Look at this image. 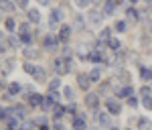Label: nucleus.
Instances as JSON below:
<instances>
[{
	"label": "nucleus",
	"instance_id": "13d9d810",
	"mask_svg": "<svg viewBox=\"0 0 152 130\" xmlns=\"http://www.w3.org/2000/svg\"><path fill=\"white\" fill-rule=\"evenodd\" d=\"M91 2H99V0H91Z\"/></svg>",
	"mask_w": 152,
	"mask_h": 130
},
{
	"label": "nucleus",
	"instance_id": "9d476101",
	"mask_svg": "<svg viewBox=\"0 0 152 130\" xmlns=\"http://www.w3.org/2000/svg\"><path fill=\"white\" fill-rule=\"evenodd\" d=\"M77 85H79L81 90H85V92H87V90H89V85H91L89 75H87V73H79V75H77Z\"/></svg>",
	"mask_w": 152,
	"mask_h": 130
},
{
	"label": "nucleus",
	"instance_id": "e433bc0d",
	"mask_svg": "<svg viewBox=\"0 0 152 130\" xmlns=\"http://www.w3.org/2000/svg\"><path fill=\"white\" fill-rule=\"evenodd\" d=\"M6 29H8V31H14V26H16V23H14V18H6Z\"/></svg>",
	"mask_w": 152,
	"mask_h": 130
},
{
	"label": "nucleus",
	"instance_id": "f8f14e48",
	"mask_svg": "<svg viewBox=\"0 0 152 130\" xmlns=\"http://www.w3.org/2000/svg\"><path fill=\"white\" fill-rule=\"evenodd\" d=\"M73 130H85V116L83 114L73 116Z\"/></svg>",
	"mask_w": 152,
	"mask_h": 130
},
{
	"label": "nucleus",
	"instance_id": "423d86ee",
	"mask_svg": "<svg viewBox=\"0 0 152 130\" xmlns=\"http://www.w3.org/2000/svg\"><path fill=\"white\" fill-rule=\"evenodd\" d=\"M87 21L94 24V26H97V24H102V21H104V12H99V10H89L87 12Z\"/></svg>",
	"mask_w": 152,
	"mask_h": 130
},
{
	"label": "nucleus",
	"instance_id": "a211bd4d",
	"mask_svg": "<svg viewBox=\"0 0 152 130\" xmlns=\"http://www.w3.org/2000/svg\"><path fill=\"white\" fill-rule=\"evenodd\" d=\"M138 130H152V122L148 118H138Z\"/></svg>",
	"mask_w": 152,
	"mask_h": 130
},
{
	"label": "nucleus",
	"instance_id": "f3484780",
	"mask_svg": "<svg viewBox=\"0 0 152 130\" xmlns=\"http://www.w3.org/2000/svg\"><path fill=\"white\" fill-rule=\"evenodd\" d=\"M87 75H89L91 83H99V79H102V69H99V67H94V69L89 71Z\"/></svg>",
	"mask_w": 152,
	"mask_h": 130
},
{
	"label": "nucleus",
	"instance_id": "9b49d317",
	"mask_svg": "<svg viewBox=\"0 0 152 130\" xmlns=\"http://www.w3.org/2000/svg\"><path fill=\"white\" fill-rule=\"evenodd\" d=\"M57 37H45V41H43V47L47 49V51H57Z\"/></svg>",
	"mask_w": 152,
	"mask_h": 130
},
{
	"label": "nucleus",
	"instance_id": "473e14b6",
	"mask_svg": "<svg viewBox=\"0 0 152 130\" xmlns=\"http://www.w3.org/2000/svg\"><path fill=\"white\" fill-rule=\"evenodd\" d=\"M110 90H112V85H110V82H104L102 85H99V92H102V94H107Z\"/></svg>",
	"mask_w": 152,
	"mask_h": 130
},
{
	"label": "nucleus",
	"instance_id": "20e7f679",
	"mask_svg": "<svg viewBox=\"0 0 152 130\" xmlns=\"http://www.w3.org/2000/svg\"><path fill=\"white\" fill-rule=\"evenodd\" d=\"M105 108H107V112L110 114H122V104L118 102V100H114V98H107L105 100Z\"/></svg>",
	"mask_w": 152,
	"mask_h": 130
},
{
	"label": "nucleus",
	"instance_id": "864d4df0",
	"mask_svg": "<svg viewBox=\"0 0 152 130\" xmlns=\"http://www.w3.org/2000/svg\"><path fill=\"white\" fill-rule=\"evenodd\" d=\"M107 130H120V128H114V126H110V128H107Z\"/></svg>",
	"mask_w": 152,
	"mask_h": 130
},
{
	"label": "nucleus",
	"instance_id": "6e6d98bb",
	"mask_svg": "<svg viewBox=\"0 0 152 130\" xmlns=\"http://www.w3.org/2000/svg\"><path fill=\"white\" fill-rule=\"evenodd\" d=\"M120 2H122V0H116V4H120Z\"/></svg>",
	"mask_w": 152,
	"mask_h": 130
},
{
	"label": "nucleus",
	"instance_id": "b1692460",
	"mask_svg": "<svg viewBox=\"0 0 152 130\" xmlns=\"http://www.w3.org/2000/svg\"><path fill=\"white\" fill-rule=\"evenodd\" d=\"M107 45H110V49H112L114 53H118V51L122 49V43H120L118 39H110V41H107Z\"/></svg>",
	"mask_w": 152,
	"mask_h": 130
},
{
	"label": "nucleus",
	"instance_id": "de8ad7c7",
	"mask_svg": "<svg viewBox=\"0 0 152 130\" xmlns=\"http://www.w3.org/2000/svg\"><path fill=\"white\" fill-rule=\"evenodd\" d=\"M55 130H65V128H63V124H61L59 120H57V122H55Z\"/></svg>",
	"mask_w": 152,
	"mask_h": 130
},
{
	"label": "nucleus",
	"instance_id": "6e6552de",
	"mask_svg": "<svg viewBox=\"0 0 152 130\" xmlns=\"http://www.w3.org/2000/svg\"><path fill=\"white\" fill-rule=\"evenodd\" d=\"M57 92H49V95L45 98V102H43V110H51V108L57 106Z\"/></svg>",
	"mask_w": 152,
	"mask_h": 130
},
{
	"label": "nucleus",
	"instance_id": "5fc2aeb1",
	"mask_svg": "<svg viewBox=\"0 0 152 130\" xmlns=\"http://www.w3.org/2000/svg\"><path fill=\"white\" fill-rule=\"evenodd\" d=\"M130 2H132V4H136V2H138V0H130Z\"/></svg>",
	"mask_w": 152,
	"mask_h": 130
},
{
	"label": "nucleus",
	"instance_id": "c85d7f7f",
	"mask_svg": "<svg viewBox=\"0 0 152 130\" xmlns=\"http://www.w3.org/2000/svg\"><path fill=\"white\" fill-rule=\"evenodd\" d=\"M59 85H61V82H59V77H53L51 82H49V92H55Z\"/></svg>",
	"mask_w": 152,
	"mask_h": 130
},
{
	"label": "nucleus",
	"instance_id": "dca6fc26",
	"mask_svg": "<svg viewBox=\"0 0 152 130\" xmlns=\"http://www.w3.org/2000/svg\"><path fill=\"white\" fill-rule=\"evenodd\" d=\"M132 94H134V90H132L130 85H124V87H118V90H116L118 98H130Z\"/></svg>",
	"mask_w": 152,
	"mask_h": 130
},
{
	"label": "nucleus",
	"instance_id": "412c9836",
	"mask_svg": "<svg viewBox=\"0 0 152 130\" xmlns=\"http://www.w3.org/2000/svg\"><path fill=\"white\" fill-rule=\"evenodd\" d=\"M2 65H4V67H2V73H4V75H8V73H12V71H14V59L4 61Z\"/></svg>",
	"mask_w": 152,
	"mask_h": 130
},
{
	"label": "nucleus",
	"instance_id": "5701e85b",
	"mask_svg": "<svg viewBox=\"0 0 152 130\" xmlns=\"http://www.w3.org/2000/svg\"><path fill=\"white\" fill-rule=\"evenodd\" d=\"M69 37H71V26H61L59 41H69Z\"/></svg>",
	"mask_w": 152,
	"mask_h": 130
},
{
	"label": "nucleus",
	"instance_id": "bb28decb",
	"mask_svg": "<svg viewBox=\"0 0 152 130\" xmlns=\"http://www.w3.org/2000/svg\"><path fill=\"white\" fill-rule=\"evenodd\" d=\"M0 10H14V4L8 0H0Z\"/></svg>",
	"mask_w": 152,
	"mask_h": 130
},
{
	"label": "nucleus",
	"instance_id": "2f4dec72",
	"mask_svg": "<svg viewBox=\"0 0 152 130\" xmlns=\"http://www.w3.org/2000/svg\"><path fill=\"white\" fill-rule=\"evenodd\" d=\"M112 31H110V29H102V33H99V37H102V39H104V41H110V39H112Z\"/></svg>",
	"mask_w": 152,
	"mask_h": 130
},
{
	"label": "nucleus",
	"instance_id": "2eb2a0df",
	"mask_svg": "<svg viewBox=\"0 0 152 130\" xmlns=\"http://www.w3.org/2000/svg\"><path fill=\"white\" fill-rule=\"evenodd\" d=\"M116 0H105V4H104V16H112L114 14V10H116Z\"/></svg>",
	"mask_w": 152,
	"mask_h": 130
},
{
	"label": "nucleus",
	"instance_id": "4be33fe9",
	"mask_svg": "<svg viewBox=\"0 0 152 130\" xmlns=\"http://www.w3.org/2000/svg\"><path fill=\"white\" fill-rule=\"evenodd\" d=\"M140 75H142V79H144V82H152V67L148 69V67H144V65H142V67H140Z\"/></svg>",
	"mask_w": 152,
	"mask_h": 130
},
{
	"label": "nucleus",
	"instance_id": "a19ab883",
	"mask_svg": "<svg viewBox=\"0 0 152 130\" xmlns=\"http://www.w3.org/2000/svg\"><path fill=\"white\" fill-rule=\"evenodd\" d=\"M18 35H28V24H20L18 26Z\"/></svg>",
	"mask_w": 152,
	"mask_h": 130
},
{
	"label": "nucleus",
	"instance_id": "a18cd8bd",
	"mask_svg": "<svg viewBox=\"0 0 152 130\" xmlns=\"http://www.w3.org/2000/svg\"><path fill=\"white\" fill-rule=\"evenodd\" d=\"M67 112H69L71 116H75V106H73V104H69V106H67Z\"/></svg>",
	"mask_w": 152,
	"mask_h": 130
},
{
	"label": "nucleus",
	"instance_id": "58836bf2",
	"mask_svg": "<svg viewBox=\"0 0 152 130\" xmlns=\"http://www.w3.org/2000/svg\"><path fill=\"white\" fill-rule=\"evenodd\" d=\"M128 106L130 108H138V100H136L134 95H130V98H128Z\"/></svg>",
	"mask_w": 152,
	"mask_h": 130
},
{
	"label": "nucleus",
	"instance_id": "f257e3e1",
	"mask_svg": "<svg viewBox=\"0 0 152 130\" xmlns=\"http://www.w3.org/2000/svg\"><path fill=\"white\" fill-rule=\"evenodd\" d=\"M24 71L28 73V75H33V79L39 83L47 82V73H45V69L43 67H39V65H35V63H31V61H26L24 63Z\"/></svg>",
	"mask_w": 152,
	"mask_h": 130
},
{
	"label": "nucleus",
	"instance_id": "aec40b11",
	"mask_svg": "<svg viewBox=\"0 0 152 130\" xmlns=\"http://www.w3.org/2000/svg\"><path fill=\"white\" fill-rule=\"evenodd\" d=\"M65 112H67V108H63V106H55V108H53V118H55V120H61L63 116H65Z\"/></svg>",
	"mask_w": 152,
	"mask_h": 130
},
{
	"label": "nucleus",
	"instance_id": "09e8293b",
	"mask_svg": "<svg viewBox=\"0 0 152 130\" xmlns=\"http://www.w3.org/2000/svg\"><path fill=\"white\" fill-rule=\"evenodd\" d=\"M144 2H146V6H148V8H152V0H144Z\"/></svg>",
	"mask_w": 152,
	"mask_h": 130
},
{
	"label": "nucleus",
	"instance_id": "c9c22d12",
	"mask_svg": "<svg viewBox=\"0 0 152 130\" xmlns=\"http://www.w3.org/2000/svg\"><path fill=\"white\" fill-rule=\"evenodd\" d=\"M89 2H91V0H75V4H77L79 8H87V6H89Z\"/></svg>",
	"mask_w": 152,
	"mask_h": 130
},
{
	"label": "nucleus",
	"instance_id": "f704fd0d",
	"mask_svg": "<svg viewBox=\"0 0 152 130\" xmlns=\"http://www.w3.org/2000/svg\"><path fill=\"white\" fill-rule=\"evenodd\" d=\"M116 31L118 33H124V31H126V23H124V21H118L116 23Z\"/></svg>",
	"mask_w": 152,
	"mask_h": 130
},
{
	"label": "nucleus",
	"instance_id": "39448f33",
	"mask_svg": "<svg viewBox=\"0 0 152 130\" xmlns=\"http://www.w3.org/2000/svg\"><path fill=\"white\" fill-rule=\"evenodd\" d=\"M85 106L89 110H99V94H87L85 95Z\"/></svg>",
	"mask_w": 152,
	"mask_h": 130
},
{
	"label": "nucleus",
	"instance_id": "8fccbe9b",
	"mask_svg": "<svg viewBox=\"0 0 152 130\" xmlns=\"http://www.w3.org/2000/svg\"><path fill=\"white\" fill-rule=\"evenodd\" d=\"M39 4H43V6H45V4H49V0H39Z\"/></svg>",
	"mask_w": 152,
	"mask_h": 130
},
{
	"label": "nucleus",
	"instance_id": "393cba45",
	"mask_svg": "<svg viewBox=\"0 0 152 130\" xmlns=\"http://www.w3.org/2000/svg\"><path fill=\"white\" fill-rule=\"evenodd\" d=\"M20 83H8V94L10 95H16V94H20Z\"/></svg>",
	"mask_w": 152,
	"mask_h": 130
},
{
	"label": "nucleus",
	"instance_id": "6ab92c4d",
	"mask_svg": "<svg viewBox=\"0 0 152 130\" xmlns=\"http://www.w3.org/2000/svg\"><path fill=\"white\" fill-rule=\"evenodd\" d=\"M26 16H28L31 23H39V21H41V12L37 10V8H31V10L26 12Z\"/></svg>",
	"mask_w": 152,
	"mask_h": 130
},
{
	"label": "nucleus",
	"instance_id": "7ed1b4c3",
	"mask_svg": "<svg viewBox=\"0 0 152 130\" xmlns=\"http://www.w3.org/2000/svg\"><path fill=\"white\" fill-rule=\"evenodd\" d=\"M94 120H95V124L110 128V114H105V112H99V110H94Z\"/></svg>",
	"mask_w": 152,
	"mask_h": 130
},
{
	"label": "nucleus",
	"instance_id": "7c9ffc66",
	"mask_svg": "<svg viewBox=\"0 0 152 130\" xmlns=\"http://www.w3.org/2000/svg\"><path fill=\"white\" fill-rule=\"evenodd\" d=\"M75 29H79V31H83V26H85V21H83L81 16H75Z\"/></svg>",
	"mask_w": 152,
	"mask_h": 130
},
{
	"label": "nucleus",
	"instance_id": "cd10ccee",
	"mask_svg": "<svg viewBox=\"0 0 152 130\" xmlns=\"http://www.w3.org/2000/svg\"><path fill=\"white\" fill-rule=\"evenodd\" d=\"M126 16H128L130 21H134V23H136L140 14H138V10H134V8H128V12H126Z\"/></svg>",
	"mask_w": 152,
	"mask_h": 130
},
{
	"label": "nucleus",
	"instance_id": "49530a36",
	"mask_svg": "<svg viewBox=\"0 0 152 130\" xmlns=\"http://www.w3.org/2000/svg\"><path fill=\"white\" fill-rule=\"evenodd\" d=\"M35 122H37V124H45V122H47V118H45V116H41V118H37Z\"/></svg>",
	"mask_w": 152,
	"mask_h": 130
},
{
	"label": "nucleus",
	"instance_id": "4d7b16f0",
	"mask_svg": "<svg viewBox=\"0 0 152 130\" xmlns=\"http://www.w3.org/2000/svg\"><path fill=\"white\" fill-rule=\"evenodd\" d=\"M0 21H2V12H0Z\"/></svg>",
	"mask_w": 152,
	"mask_h": 130
},
{
	"label": "nucleus",
	"instance_id": "ddd939ff",
	"mask_svg": "<svg viewBox=\"0 0 152 130\" xmlns=\"http://www.w3.org/2000/svg\"><path fill=\"white\" fill-rule=\"evenodd\" d=\"M43 102H45V98L41 94H28V104H31V106L39 108V106H43Z\"/></svg>",
	"mask_w": 152,
	"mask_h": 130
},
{
	"label": "nucleus",
	"instance_id": "3c124183",
	"mask_svg": "<svg viewBox=\"0 0 152 130\" xmlns=\"http://www.w3.org/2000/svg\"><path fill=\"white\" fill-rule=\"evenodd\" d=\"M148 31L152 33V21H148Z\"/></svg>",
	"mask_w": 152,
	"mask_h": 130
},
{
	"label": "nucleus",
	"instance_id": "4468645a",
	"mask_svg": "<svg viewBox=\"0 0 152 130\" xmlns=\"http://www.w3.org/2000/svg\"><path fill=\"white\" fill-rule=\"evenodd\" d=\"M116 79H120V82L124 83V85H128L130 79H132V75H130L126 69H118V71H116Z\"/></svg>",
	"mask_w": 152,
	"mask_h": 130
},
{
	"label": "nucleus",
	"instance_id": "79ce46f5",
	"mask_svg": "<svg viewBox=\"0 0 152 130\" xmlns=\"http://www.w3.org/2000/svg\"><path fill=\"white\" fill-rule=\"evenodd\" d=\"M140 45L146 49V47H150L152 43H150V39H148V37H142V39H140Z\"/></svg>",
	"mask_w": 152,
	"mask_h": 130
},
{
	"label": "nucleus",
	"instance_id": "1a4fd4ad",
	"mask_svg": "<svg viewBox=\"0 0 152 130\" xmlns=\"http://www.w3.org/2000/svg\"><path fill=\"white\" fill-rule=\"evenodd\" d=\"M23 55H24V59H28V61H33V59H39L41 57V51H37L35 47H24L23 49Z\"/></svg>",
	"mask_w": 152,
	"mask_h": 130
},
{
	"label": "nucleus",
	"instance_id": "37998d69",
	"mask_svg": "<svg viewBox=\"0 0 152 130\" xmlns=\"http://www.w3.org/2000/svg\"><path fill=\"white\" fill-rule=\"evenodd\" d=\"M20 41H23V43H31V41H33V35H31V33H28V35H20Z\"/></svg>",
	"mask_w": 152,
	"mask_h": 130
},
{
	"label": "nucleus",
	"instance_id": "a878e982",
	"mask_svg": "<svg viewBox=\"0 0 152 130\" xmlns=\"http://www.w3.org/2000/svg\"><path fill=\"white\" fill-rule=\"evenodd\" d=\"M63 95H65L69 102H73V100H75V92H73V87H69V85H67V87H63Z\"/></svg>",
	"mask_w": 152,
	"mask_h": 130
},
{
	"label": "nucleus",
	"instance_id": "603ef678",
	"mask_svg": "<svg viewBox=\"0 0 152 130\" xmlns=\"http://www.w3.org/2000/svg\"><path fill=\"white\" fill-rule=\"evenodd\" d=\"M39 130H51V128H49V126H41Z\"/></svg>",
	"mask_w": 152,
	"mask_h": 130
},
{
	"label": "nucleus",
	"instance_id": "ea45409f",
	"mask_svg": "<svg viewBox=\"0 0 152 130\" xmlns=\"http://www.w3.org/2000/svg\"><path fill=\"white\" fill-rule=\"evenodd\" d=\"M140 95H142V98H148V95H150V87H148V85L140 87Z\"/></svg>",
	"mask_w": 152,
	"mask_h": 130
},
{
	"label": "nucleus",
	"instance_id": "c03bdc74",
	"mask_svg": "<svg viewBox=\"0 0 152 130\" xmlns=\"http://www.w3.org/2000/svg\"><path fill=\"white\" fill-rule=\"evenodd\" d=\"M16 4H18V8H26L28 6V0H16Z\"/></svg>",
	"mask_w": 152,
	"mask_h": 130
},
{
	"label": "nucleus",
	"instance_id": "72a5a7b5",
	"mask_svg": "<svg viewBox=\"0 0 152 130\" xmlns=\"http://www.w3.org/2000/svg\"><path fill=\"white\" fill-rule=\"evenodd\" d=\"M8 47H10V45H8V41L0 39V53H6V51H8Z\"/></svg>",
	"mask_w": 152,
	"mask_h": 130
},
{
	"label": "nucleus",
	"instance_id": "f03ea898",
	"mask_svg": "<svg viewBox=\"0 0 152 130\" xmlns=\"http://www.w3.org/2000/svg\"><path fill=\"white\" fill-rule=\"evenodd\" d=\"M53 69L57 75H65V73H69L71 65H69V59H55L53 61Z\"/></svg>",
	"mask_w": 152,
	"mask_h": 130
},
{
	"label": "nucleus",
	"instance_id": "0eeeda50",
	"mask_svg": "<svg viewBox=\"0 0 152 130\" xmlns=\"http://www.w3.org/2000/svg\"><path fill=\"white\" fill-rule=\"evenodd\" d=\"M61 21H63V10H61V8H55V10L51 12V18H49V26H51V29H55V26H57Z\"/></svg>",
	"mask_w": 152,
	"mask_h": 130
},
{
	"label": "nucleus",
	"instance_id": "4c0bfd02",
	"mask_svg": "<svg viewBox=\"0 0 152 130\" xmlns=\"http://www.w3.org/2000/svg\"><path fill=\"white\" fill-rule=\"evenodd\" d=\"M18 43H20L18 37H10V39H8V45H10V47H18Z\"/></svg>",
	"mask_w": 152,
	"mask_h": 130
},
{
	"label": "nucleus",
	"instance_id": "c756f323",
	"mask_svg": "<svg viewBox=\"0 0 152 130\" xmlns=\"http://www.w3.org/2000/svg\"><path fill=\"white\" fill-rule=\"evenodd\" d=\"M142 106H144V110H152V98L148 95V98H142Z\"/></svg>",
	"mask_w": 152,
	"mask_h": 130
}]
</instances>
